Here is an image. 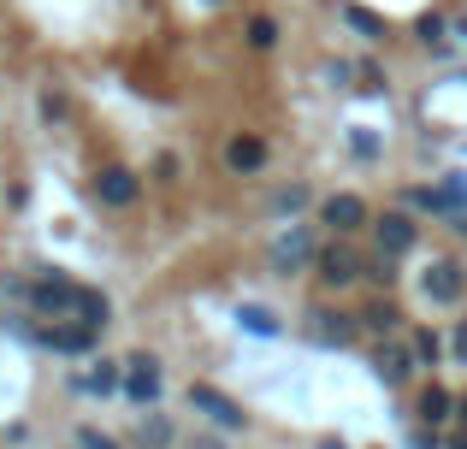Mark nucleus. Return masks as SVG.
<instances>
[{
	"instance_id": "1",
	"label": "nucleus",
	"mask_w": 467,
	"mask_h": 449,
	"mask_svg": "<svg viewBox=\"0 0 467 449\" xmlns=\"http://www.w3.org/2000/svg\"><path fill=\"white\" fill-rule=\"evenodd\" d=\"M314 266H319V284H326V290H349L355 278H367V254L355 249L349 237L326 242V249L314 254Z\"/></svg>"
},
{
	"instance_id": "2",
	"label": "nucleus",
	"mask_w": 467,
	"mask_h": 449,
	"mask_svg": "<svg viewBox=\"0 0 467 449\" xmlns=\"http://www.w3.org/2000/svg\"><path fill=\"white\" fill-rule=\"evenodd\" d=\"M30 301L36 313H47V320H78L83 313V284H71V278H36L30 284Z\"/></svg>"
},
{
	"instance_id": "3",
	"label": "nucleus",
	"mask_w": 467,
	"mask_h": 449,
	"mask_svg": "<svg viewBox=\"0 0 467 449\" xmlns=\"http://www.w3.org/2000/svg\"><path fill=\"white\" fill-rule=\"evenodd\" d=\"M190 408L195 414H207L219 432H243L249 426V414H243V403H231L219 384H190Z\"/></svg>"
},
{
	"instance_id": "4",
	"label": "nucleus",
	"mask_w": 467,
	"mask_h": 449,
	"mask_svg": "<svg viewBox=\"0 0 467 449\" xmlns=\"http://www.w3.org/2000/svg\"><path fill=\"white\" fill-rule=\"evenodd\" d=\"M89 196L101 201V208H137L142 178L130 172V166H101V172H95V184H89Z\"/></svg>"
},
{
	"instance_id": "5",
	"label": "nucleus",
	"mask_w": 467,
	"mask_h": 449,
	"mask_svg": "<svg viewBox=\"0 0 467 449\" xmlns=\"http://www.w3.org/2000/svg\"><path fill=\"white\" fill-rule=\"evenodd\" d=\"M420 290H426V301H432V308H456V301L467 296V272L456 260H432L420 272Z\"/></svg>"
},
{
	"instance_id": "6",
	"label": "nucleus",
	"mask_w": 467,
	"mask_h": 449,
	"mask_svg": "<svg viewBox=\"0 0 467 449\" xmlns=\"http://www.w3.org/2000/svg\"><path fill=\"white\" fill-rule=\"evenodd\" d=\"M266 160H273V148H266V137H254V130H237V137L225 142V166H231L237 178L266 172Z\"/></svg>"
},
{
	"instance_id": "7",
	"label": "nucleus",
	"mask_w": 467,
	"mask_h": 449,
	"mask_svg": "<svg viewBox=\"0 0 467 449\" xmlns=\"http://www.w3.org/2000/svg\"><path fill=\"white\" fill-rule=\"evenodd\" d=\"M308 337L314 343H326V349H349L355 343V332H361V313H331V308H314L308 313Z\"/></svg>"
},
{
	"instance_id": "8",
	"label": "nucleus",
	"mask_w": 467,
	"mask_h": 449,
	"mask_svg": "<svg viewBox=\"0 0 467 449\" xmlns=\"http://www.w3.org/2000/svg\"><path fill=\"white\" fill-rule=\"evenodd\" d=\"M414 361H420V355H414V343L409 349H402V343H385L373 355V379L385 384V391H402V384H409V372H414Z\"/></svg>"
},
{
	"instance_id": "9",
	"label": "nucleus",
	"mask_w": 467,
	"mask_h": 449,
	"mask_svg": "<svg viewBox=\"0 0 467 449\" xmlns=\"http://www.w3.org/2000/svg\"><path fill=\"white\" fill-rule=\"evenodd\" d=\"M125 396L137 408H154L160 403V367H154L149 355H130L125 361Z\"/></svg>"
},
{
	"instance_id": "10",
	"label": "nucleus",
	"mask_w": 467,
	"mask_h": 449,
	"mask_svg": "<svg viewBox=\"0 0 467 449\" xmlns=\"http://www.w3.org/2000/svg\"><path fill=\"white\" fill-rule=\"evenodd\" d=\"M373 230H379V254H390V260H397V254H409L414 242H420V225H414L409 213H385Z\"/></svg>"
},
{
	"instance_id": "11",
	"label": "nucleus",
	"mask_w": 467,
	"mask_h": 449,
	"mask_svg": "<svg viewBox=\"0 0 467 449\" xmlns=\"http://www.w3.org/2000/svg\"><path fill=\"white\" fill-rule=\"evenodd\" d=\"M319 219H326L331 230H337V237H355V230L367 225V201H361V196H326Z\"/></svg>"
},
{
	"instance_id": "12",
	"label": "nucleus",
	"mask_w": 467,
	"mask_h": 449,
	"mask_svg": "<svg viewBox=\"0 0 467 449\" xmlns=\"http://www.w3.org/2000/svg\"><path fill=\"white\" fill-rule=\"evenodd\" d=\"M308 254H314V237H308V230H290V237H278L273 266H278V272H296V266L308 260Z\"/></svg>"
},
{
	"instance_id": "13",
	"label": "nucleus",
	"mask_w": 467,
	"mask_h": 449,
	"mask_svg": "<svg viewBox=\"0 0 467 449\" xmlns=\"http://www.w3.org/2000/svg\"><path fill=\"white\" fill-rule=\"evenodd\" d=\"M450 408H456V396L438 391V384H426V391H420V408H414V414H420L426 426H438V420H450Z\"/></svg>"
},
{
	"instance_id": "14",
	"label": "nucleus",
	"mask_w": 467,
	"mask_h": 449,
	"mask_svg": "<svg viewBox=\"0 0 467 449\" xmlns=\"http://www.w3.org/2000/svg\"><path fill=\"white\" fill-rule=\"evenodd\" d=\"M237 325H243L249 337H278V332H285V325H278V313L254 308V301H249V308H237Z\"/></svg>"
},
{
	"instance_id": "15",
	"label": "nucleus",
	"mask_w": 467,
	"mask_h": 449,
	"mask_svg": "<svg viewBox=\"0 0 467 449\" xmlns=\"http://www.w3.org/2000/svg\"><path fill=\"white\" fill-rule=\"evenodd\" d=\"M78 384H83V391H89V396H113L119 384H125V372H119L113 361H101V367H95V372H83Z\"/></svg>"
},
{
	"instance_id": "16",
	"label": "nucleus",
	"mask_w": 467,
	"mask_h": 449,
	"mask_svg": "<svg viewBox=\"0 0 467 449\" xmlns=\"http://www.w3.org/2000/svg\"><path fill=\"white\" fill-rule=\"evenodd\" d=\"M249 47H254V54H273V47H278V18H273V12H254V18H249Z\"/></svg>"
},
{
	"instance_id": "17",
	"label": "nucleus",
	"mask_w": 467,
	"mask_h": 449,
	"mask_svg": "<svg viewBox=\"0 0 467 449\" xmlns=\"http://www.w3.org/2000/svg\"><path fill=\"white\" fill-rule=\"evenodd\" d=\"M343 24H355V30H361L367 42H379V36H385V18H373L367 6H343Z\"/></svg>"
},
{
	"instance_id": "18",
	"label": "nucleus",
	"mask_w": 467,
	"mask_h": 449,
	"mask_svg": "<svg viewBox=\"0 0 467 449\" xmlns=\"http://www.w3.org/2000/svg\"><path fill=\"white\" fill-rule=\"evenodd\" d=\"M414 355H420L426 367H438V355H444V337H438L432 325H426V332H414Z\"/></svg>"
},
{
	"instance_id": "19",
	"label": "nucleus",
	"mask_w": 467,
	"mask_h": 449,
	"mask_svg": "<svg viewBox=\"0 0 467 449\" xmlns=\"http://www.w3.org/2000/svg\"><path fill=\"white\" fill-rule=\"evenodd\" d=\"M397 320H402V313H397V308H385V301H373V308L361 313V325H373V332H390Z\"/></svg>"
},
{
	"instance_id": "20",
	"label": "nucleus",
	"mask_w": 467,
	"mask_h": 449,
	"mask_svg": "<svg viewBox=\"0 0 467 449\" xmlns=\"http://www.w3.org/2000/svg\"><path fill=\"white\" fill-rule=\"evenodd\" d=\"M444 30H450V24L438 18V12H426V18H420V42H426V47H438V42H444Z\"/></svg>"
},
{
	"instance_id": "21",
	"label": "nucleus",
	"mask_w": 467,
	"mask_h": 449,
	"mask_svg": "<svg viewBox=\"0 0 467 449\" xmlns=\"http://www.w3.org/2000/svg\"><path fill=\"white\" fill-rule=\"evenodd\" d=\"M302 201H308V189L296 184V189H278V196H273V208H278V213H296Z\"/></svg>"
},
{
	"instance_id": "22",
	"label": "nucleus",
	"mask_w": 467,
	"mask_h": 449,
	"mask_svg": "<svg viewBox=\"0 0 467 449\" xmlns=\"http://www.w3.org/2000/svg\"><path fill=\"white\" fill-rule=\"evenodd\" d=\"M142 444H171V426H166V420H149V426H142Z\"/></svg>"
},
{
	"instance_id": "23",
	"label": "nucleus",
	"mask_w": 467,
	"mask_h": 449,
	"mask_svg": "<svg viewBox=\"0 0 467 449\" xmlns=\"http://www.w3.org/2000/svg\"><path fill=\"white\" fill-rule=\"evenodd\" d=\"M154 178H160V184H178V154H160V160H154Z\"/></svg>"
},
{
	"instance_id": "24",
	"label": "nucleus",
	"mask_w": 467,
	"mask_h": 449,
	"mask_svg": "<svg viewBox=\"0 0 467 449\" xmlns=\"http://www.w3.org/2000/svg\"><path fill=\"white\" fill-rule=\"evenodd\" d=\"M78 444H83V449H119L113 438H101V432H95V426H83V432H78Z\"/></svg>"
},
{
	"instance_id": "25",
	"label": "nucleus",
	"mask_w": 467,
	"mask_h": 449,
	"mask_svg": "<svg viewBox=\"0 0 467 449\" xmlns=\"http://www.w3.org/2000/svg\"><path fill=\"white\" fill-rule=\"evenodd\" d=\"M42 113L47 118H66V95H42Z\"/></svg>"
},
{
	"instance_id": "26",
	"label": "nucleus",
	"mask_w": 467,
	"mask_h": 449,
	"mask_svg": "<svg viewBox=\"0 0 467 449\" xmlns=\"http://www.w3.org/2000/svg\"><path fill=\"white\" fill-rule=\"evenodd\" d=\"M355 154H361V160H373V154H379V142L367 137V130H355Z\"/></svg>"
},
{
	"instance_id": "27",
	"label": "nucleus",
	"mask_w": 467,
	"mask_h": 449,
	"mask_svg": "<svg viewBox=\"0 0 467 449\" xmlns=\"http://www.w3.org/2000/svg\"><path fill=\"white\" fill-rule=\"evenodd\" d=\"M456 355H462V367H467V320L456 325Z\"/></svg>"
},
{
	"instance_id": "28",
	"label": "nucleus",
	"mask_w": 467,
	"mask_h": 449,
	"mask_svg": "<svg viewBox=\"0 0 467 449\" xmlns=\"http://www.w3.org/2000/svg\"><path fill=\"white\" fill-rule=\"evenodd\" d=\"M414 449H438V438L432 432H414Z\"/></svg>"
},
{
	"instance_id": "29",
	"label": "nucleus",
	"mask_w": 467,
	"mask_h": 449,
	"mask_svg": "<svg viewBox=\"0 0 467 449\" xmlns=\"http://www.w3.org/2000/svg\"><path fill=\"white\" fill-rule=\"evenodd\" d=\"M190 449H225V444H219V438H195Z\"/></svg>"
},
{
	"instance_id": "30",
	"label": "nucleus",
	"mask_w": 467,
	"mask_h": 449,
	"mask_svg": "<svg viewBox=\"0 0 467 449\" xmlns=\"http://www.w3.org/2000/svg\"><path fill=\"white\" fill-rule=\"evenodd\" d=\"M444 449H467V432H456V438H450V444H444Z\"/></svg>"
},
{
	"instance_id": "31",
	"label": "nucleus",
	"mask_w": 467,
	"mask_h": 449,
	"mask_svg": "<svg viewBox=\"0 0 467 449\" xmlns=\"http://www.w3.org/2000/svg\"><path fill=\"white\" fill-rule=\"evenodd\" d=\"M319 449H343V444H319Z\"/></svg>"
},
{
	"instance_id": "32",
	"label": "nucleus",
	"mask_w": 467,
	"mask_h": 449,
	"mask_svg": "<svg viewBox=\"0 0 467 449\" xmlns=\"http://www.w3.org/2000/svg\"><path fill=\"white\" fill-rule=\"evenodd\" d=\"M456 408H462V414H467V396H462V403H456Z\"/></svg>"
}]
</instances>
